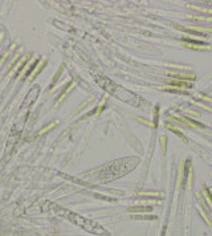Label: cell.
Listing matches in <instances>:
<instances>
[{
    "instance_id": "1",
    "label": "cell",
    "mask_w": 212,
    "mask_h": 236,
    "mask_svg": "<svg viewBox=\"0 0 212 236\" xmlns=\"http://www.w3.org/2000/svg\"><path fill=\"white\" fill-rule=\"evenodd\" d=\"M57 212H58L60 215H65V218H68L69 220H72L73 223H76V224L81 225L82 228H85V230L90 231V232L105 233V231L102 230L99 225H97L96 223H93V222H89V220L82 219L80 215H76V214H73V212H70V211H65V210H57Z\"/></svg>"
}]
</instances>
